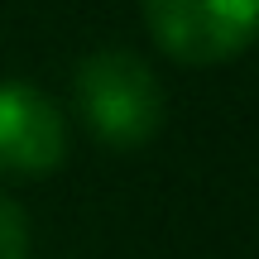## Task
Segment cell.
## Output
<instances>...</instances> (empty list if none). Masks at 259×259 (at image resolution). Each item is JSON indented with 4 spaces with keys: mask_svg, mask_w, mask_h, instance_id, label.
I'll list each match as a JSON object with an SVG mask.
<instances>
[{
    "mask_svg": "<svg viewBox=\"0 0 259 259\" xmlns=\"http://www.w3.org/2000/svg\"><path fill=\"white\" fill-rule=\"evenodd\" d=\"M77 111L101 144L139 149L163 125V82L130 48H96L77 67Z\"/></svg>",
    "mask_w": 259,
    "mask_h": 259,
    "instance_id": "cell-1",
    "label": "cell"
},
{
    "mask_svg": "<svg viewBox=\"0 0 259 259\" xmlns=\"http://www.w3.org/2000/svg\"><path fill=\"white\" fill-rule=\"evenodd\" d=\"M144 24L178 63H226L259 38V0H144Z\"/></svg>",
    "mask_w": 259,
    "mask_h": 259,
    "instance_id": "cell-2",
    "label": "cell"
},
{
    "mask_svg": "<svg viewBox=\"0 0 259 259\" xmlns=\"http://www.w3.org/2000/svg\"><path fill=\"white\" fill-rule=\"evenodd\" d=\"M67 154V125L34 82H0V173L44 178Z\"/></svg>",
    "mask_w": 259,
    "mask_h": 259,
    "instance_id": "cell-3",
    "label": "cell"
},
{
    "mask_svg": "<svg viewBox=\"0 0 259 259\" xmlns=\"http://www.w3.org/2000/svg\"><path fill=\"white\" fill-rule=\"evenodd\" d=\"M24 250H29V221L19 202L0 192V259H24Z\"/></svg>",
    "mask_w": 259,
    "mask_h": 259,
    "instance_id": "cell-4",
    "label": "cell"
}]
</instances>
